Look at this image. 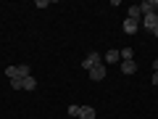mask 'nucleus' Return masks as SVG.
Masks as SVG:
<instances>
[{
	"label": "nucleus",
	"instance_id": "obj_1",
	"mask_svg": "<svg viewBox=\"0 0 158 119\" xmlns=\"http://www.w3.org/2000/svg\"><path fill=\"white\" fill-rule=\"evenodd\" d=\"M100 53L98 51H92V53H87V58L85 61H82V69H85V72H90V69H95V66H100Z\"/></svg>",
	"mask_w": 158,
	"mask_h": 119
},
{
	"label": "nucleus",
	"instance_id": "obj_2",
	"mask_svg": "<svg viewBox=\"0 0 158 119\" xmlns=\"http://www.w3.org/2000/svg\"><path fill=\"white\" fill-rule=\"evenodd\" d=\"M156 27H158V13H145V16H142V29L156 32Z\"/></svg>",
	"mask_w": 158,
	"mask_h": 119
},
{
	"label": "nucleus",
	"instance_id": "obj_3",
	"mask_svg": "<svg viewBox=\"0 0 158 119\" xmlns=\"http://www.w3.org/2000/svg\"><path fill=\"white\" fill-rule=\"evenodd\" d=\"M106 77V66H95V69H90V79H95V82H100V79Z\"/></svg>",
	"mask_w": 158,
	"mask_h": 119
},
{
	"label": "nucleus",
	"instance_id": "obj_4",
	"mask_svg": "<svg viewBox=\"0 0 158 119\" xmlns=\"http://www.w3.org/2000/svg\"><path fill=\"white\" fill-rule=\"evenodd\" d=\"M79 119H98L95 117V108H92V106H82V108H79Z\"/></svg>",
	"mask_w": 158,
	"mask_h": 119
},
{
	"label": "nucleus",
	"instance_id": "obj_5",
	"mask_svg": "<svg viewBox=\"0 0 158 119\" xmlns=\"http://www.w3.org/2000/svg\"><path fill=\"white\" fill-rule=\"evenodd\" d=\"M137 29H140V21H135V19H127L124 21V32L127 34H135Z\"/></svg>",
	"mask_w": 158,
	"mask_h": 119
},
{
	"label": "nucleus",
	"instance_id": "obj_6",
	"mask_svg": "<svg viewBox=\"0 0 158 119\" xmlns=\"http://www.w3.org/2000/svg\"><path fill=\"white\" fill-rule=\"evenodd\" d=\"M16 77H19V79H24V77H32V69H29L27 64H21V66H16ZM16 77H13V79H16Z\"/></svg>",
	"mask_w": 158,
	"mask_h": 119
},
{
	"label": "nucleus",
	"instance_id": "obj_7",
	"mask_svg": "<svg viewBox=\"0 0 158 119\" xmlns=\"http://www.w3.org/2000/svg\"><path fill=\"white\" fill-rule=\"evenodd\" d=\"M127 19H135V21H140V19H142V8H140V6H129Z\"/></svg>",
	"mask_w": 158,
	"mask_h": 119
},
{
	"label": "nucleus",
	"instance_id": "obj_8",
	"mask_svg": "<svg viewBox=\"0 0 158 119\" xmlns=\"http://www.w3.org/2000/svg\"><path fill=\"white\" fill-rule=\"evenodd\" d=\"M121 72H124V74H135L137 72V64L135 61H121Z\"/></svg>",
	"mask_w": 158,
	"mask_h": 119
},
{
	"label": "nucleus",
	"instance_id": "obj_9",
	"mask_svg": "<svg viewBox=\"0 0 158 119\" xmlns=\"http://www.w3.org/2000/svg\"><path fill=\"white\" fill-rule=\"evenodd\" d=\"M118 56H121V61H135V51H132V48H121Z\"/></svg>",
	"mask_w": 158,
	"mask_h": 119
},
{
	"label": "nucleus",
	"instance_id": "obj_10",
	"mask_svg": "<svg viewBox=\"0 0 158 119\" xmlns=\"http://www.w3.org/2000/svg\"><path fill=\"white\" fill-rule=\"evenodd\" d=\"M21 87H24V90H34V87H37V79H34V77H24L21 79Z\"/></svg>",
	"mask_w": 158,
	"mask_h": 119
},
{
	"label": "nucleus",
	"instance_id": "obj_11",
	"mask_svg": "<svg viewBox=\"0 0 158 119\" xmlns=\"http://www.w3.org/2000/svg\"><path fill=\"white\" fill-rule=\"evenodd\" d=\"M118 58H121V56H118V51H106V61L108 64H116Z\"/></svg>",
	"mask_w": 158,
	"mask_h": 119
},
{
	"label": "nucleus",
	"instance_id": "obj_12",
	"mask_svg": "<svg viewBox=\"0 0 158 119\" xmlns=\"http://www.w3.org/2000/svg\"><path fill=\"white\" fill-rule=\"evenodd\" d=\"M11 87H13V90H24V87H21V79H19V77L11 79Z\"/></svg>",
	"mask_w": 158,
	"mask_h": 119
},
{
	"label": "nucleus",
	"instance_id": "obj_13",
	"mask_svg": "<svg viewBox=\"0 0 158 119\" xmlns=\"http://www.w3.org/2000/svg\"><path fill=\"white\" fill-rule=\"evenodd\" d=\"M79 108L82 106H69V117H79Z\"/></svg>",
	"mask_w": 158,
	"mask_h": 119
},
{
	"label": "nucleus",
	"instance_id": "obj_14",
	"mask_svg": "<svg viewBox=\"0 0 158 119\" xmlns=\"http://www.w3.org/2000/svg\"><path fill=\"white\" fill-rule=\"evenodd\" d=\"M6 74H8V77L13 79V77H16V66H8V69H6Z\"/></svg>",
	"mask_w": 158,
	"mask_h": 119
},
{
	"label": "nucleus",
	"instance_id": "obj_15",
	"mask_svg": "<svg viewBox=\"0 0 158 119\" xmlns=\"http://www.w3.org/2000/svg\"><path fill=\"white\" fill-rule=\"evenodd\" d=\"M150 82H153V85H158V72L153 74V79H150Z\"/></svg>",
	"mask_w": 158,
	"mask_h": 119
},
{
	"label": "nucleus",
	"instance_id": "obj_16",
	"mask_svg": "<svg viewBox=\"0 0 158 119\" xmlns=\"http://www.w3.org/2000/svg\"><path fill=\"white\" fill-rule=\"evenodd\" d=\"M153 69H156V72H158V58H156V61H153Z\"/></svg>",
	"mask_w": 158,
	"mask_h": 119
},
{
	"label": "nucleus",
	"instance_id": "obj_17",
	"mask_svg": "<svg viewBox=\"0 0 158 119\" xmlns=\"http://www.w3.org/2000/svg\"><path fill=\"white\" fill-rule=\"evenodd\" d=\"M153 34H156V37H158V27H156V32H153Z\"/></svg>",
	"mask_w": 158,
	"mask_h": 119
}]
</instances>
